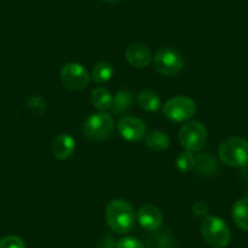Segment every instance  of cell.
Masks as SVG:
<instances>
[{"label":"cell","mask_w":248,"mask_h":248,"mask_svg":"<svg viewBox=\"0 0 248 248\" xmlns=\"http://www.w3.org/2000/svg\"><path fill=\"white\" fill-rule=\"evenodd\" d=\"M145 144L154 151H163L168 149L170 140L164 132L161 130H152L145 135Z\"/></svg>","instance_id":"cell-15"},{"label":"cell","mask_w":248,"mask_h":248,"mask_svg":"<svg viewBox=\"0 0 248 248\" xmlns=\"http://www.w3.org/2000/svg\"><path fill=\"white\" fill-rule=\"evenodd\" d=\"M116 248H145L144 243L137 237H133V236H127V237H123L117 242Z\"/></svg>","instance_id":"cell-23"},{"label":"cell","mask_w":248,"mask_h":248,"mask_svg":"<svg viewBox=\"0 0 248 248\" xmlns=\"http://www.w3.org/2000/svg\"><path fill=\"white\" fill-rule=\"evenodd\" d=\"M194 170L200 176L213 175L217 171V161L208 152H202L195 157Z\"/></svg>","instance_id":"cell-13"},{"label":"cell","mask_w":248,"mask_h":248,"mask_svg":"<svg viewBox=\"0 0 248 248\" xmlns=\"http://www.w3.org/2000/svg\"><path fill=\"white\" fill-rule=\"evenodd\" d=\"M138 104L140 108L145 109L147 112H157L161 108V99L158 95L150 90H144L140 92L138 95Z\"/></svg>","instance_id":"cell-16"},{"label":"cell","mask_w":248,"mask_h":248,"mask_svg":"<svg viewBox=\"0 0 248 248\" xmlns=\"http://www.w3.org/2000/svg\"><path fill=\"white\" fill-rule=\"evenodd\" d=\"M117 243L114 242L113 237L109 235H105L100 238L99 241V248H116Z\"/></svg>","instance_id":"cell-26"},{"label":"cell","mask_w":248,"mask_h":248,"mask_svg":"<svg viewBox=\"0 0 248 248\" xmlns=\"http://www.w3.org/2000/svg\"><path fill=\"white\" fill-rule=\"evenodd\" d=\"M0 248H26V243L18 236L8 235L0 238Z\"/></svg>","instance_id":"cell-22"},{"label":"cell","mask_w":248,"mask_h":248,"mask_svg":"<svg viewBox=\"0 0 248 248\" xmlns=\"http://www.w3.org/2000/svg\"><path fill=\"white\" fill-rule=\"evenodd\" d=\"M195 166V156L191 151H184L176 158V167L183 173H187Z\"/></svg>","instance_id":"cell-21"},{"label":"cell","mask_w":248,"mask_h":248,"mask_svg":"<svg viewBox=\"0 0 248 248\" xmlns=\"http://www.w3.org/2000/svg\"><path fill=\"white\" fill-rule=\"evenodd\" d=\"M133 105V95L128 90H119L113 97L111 109L114 114H121L128 111Z\"/></svg>","instance_id":"cell-18"},{"label":"cell","mask_w":248,"mask_h":248,"mask_svg":"<svg viewBox=\"0 0 248 248\" xmlns=\"http://www.w3.org/2000/svg\"><path fill=\"white\" fill-rule=\"evenodd\" d=\"M171 235L169 232H158L151 231L150 235L145 237V248H170L171 247Z\"/></svg>","instance_id":"cell-17"},{"label":"cell","mask_w":248,"mask_h":248,"mask_svg":"<svg viewBox=\"0 0 248 248\" xmlns=\"http://www.w3.org/2000/svg\"><path fill=\"white\" fill-rule=\"evenodd\" d=\"M27 107L37 114H42L45 111V102L40 96H32L27 102Z\"/></svg>","instance_id":"cell-24"},{"label":"cell","mask_w":248,"mask_h":248,"mask_svg":"<svg viewBox=\"0 0 248 248\" xmlns=\"http://www.w3.org/2000/svg\"><path fill=\"white\" fill-rule=\"evenodd\" d=\"M192 212H194L195 216L199 217V218H202V217L206 218L207 213H208V206H207L206 202L199 201L192 206Z\"/></svg>","instance_id":"cell-25"},{"label":"cell","mask_w":248,"mask_h":248,"mask_svg":"<svg viewBox=\"0 0 248 248\" xmlns=\"http://www.w3.org/2000/svg\"><path fill=\"white\" fill-rule=\"evenodd\" d=\"M114 70L108 62H97L96 65L94 66L92 72V79L94 80L97 84H102V83H106L113 77Z\"/></svg>","instance_id":"cell-20"},{"label":"cell","mask_w":248,"mask_h":248,"mask_svg":"<svg viewBox=\"0 0 248 248\" xmlns=\"http://www.w3.org/2000/svg\"><path fill=\"white\" fill-rule=\"evenodd\" d=\"M196 113V104L187 96H176L163 105V114L174 123L189 121Z\"/></svg>","instance_id":"cell-6"},{"label":"cell","mask_w":248,"mask_h":248,"mask_svg":"<svg viewBox=\"0 0 248 248\" xmlns=\"http://www.w3.org/2000/svg\"><path fill=\"white\" fill-rule=\"evenodd\" d=\"M179 141L186 151H200L207 141L206 127L197 121L187 122L179 130Z\"/></svg>","instance_id":"cell-4"},{"label":"cell","mask_w":248,"mask_h":248,"mask_svg":"<svg viewBox=\"0 0 248 248\" xmlns=\"http://www.w3.org/2000/svg\"><path fill=\"white\" fill-rule=\"evenodd\" d=\"M127 61L135 68H145L151 63L152 54L144 44H132L125 51Z\"/></svg>","instance_id":"cell-11"},{"label":"cell","mask_w":248,"mask_h":248,"mask_svg":"<svg viewBox=\"0 0 248 248\" xmlns=\"http://www.w3.org/2000/svg\"><path fill=\"white\" fill-rule=\"evenodd\" d=\"M114 129V122L111 114L94 113L83 123V133L92 140L107 139Z\"/></svg>","instance_id":"cell-5"},{"label":"cell","mask_w":248,"mask_h":248,"mask_svg":"<svg viewBox=\"0 0 248 248\" xmlns=\"http://www.w3.org/2000/svg\"><path fill=\"white\" fill-rule=\"evenodd\" d=\"M106 220L109 228L117 233H128L134 229L135 211L132 204L124 200H114L106 207Z\"/></svg>","instance_id":"cell-1"},{"label":"cell","mask_w":248,"mask_h":248,"mask_svg":"<svg viewBox=\"0 0 248 248\" xmlns=\"http://www.w3.org/2000/svg\"><path fill=\"white\" fill-rule=\"evenodd\" d=\"M76 150V141L71 135L60 134L51 144V152L57 159H66L73 155Z\"/></svg>","instance_id":"cell-12"},{"label":"cell","mask_w":248,"mask_h":248,"mask_svg":"<svg viewBox=\"0 0 248 248\" xmlns=\"http://www.w3.org/2000/svg\"><path fill=\"white\" fill-rule=\"evenodd\" d=\"M113 97L111 96L109 92L105 88H96L92 94V102L95 108L99 111H107L111 108Z\"/></svg>","instance_id":"cell-19"},{"label":"cell","mask_w":248,"mask_h":248,"mask_svg":"<svg viewBox=\"0 0 248 248\" xmlns=\"http://www.w3.org/2000/svg\"><path fill=\"white\" fill-rule=\"evenodd\" d=\"M138 221L147 231H157L163 224V214L154 204H145L138 212Z\"/></svg>","instance_id":"cell-10"},{"label":"cell","mask_w":248,"mask_h":248,"mask_svg":"<svg viewBox=\"0 0 248 248\" xmlns=\"http://www.w3.org/2000/svg\"><path fill=\"white\" fill-rule=\"evenodd\" d=\"M121 137L129 142L140 141L146 135V127L141 119L133 116H125L118 122Z\"/></svg>","instance_id":"cell-9"},{"label":"cell","mask_w":248,"mask_h":248,"mask_svg":"<svg viewBox=\"0 0 248 248\" xmlns=\"http://www.w3.org/2000/svg\"><path fill=\"white\" fill-rule=\"evenodd\" d=\"M60 78H61L62 84L73 92L84 89L90 82V76L88 71L80 63H76V62H71L63 66L60 73Z\"/></svg>","instance_id":"cell-8"},{"label":"cell","mask_w":248,"mask_h":248,"mask_svg":"<svg viewBox=\"0 0 248 248\" xmlns=\"http://www.w3.org/2000/svg\"><path fill=\"white\" fill-rule=\"evenodd\" d=\"M231 214L237 228L243 231H248V197H243L236 201Z\"/></svg>","instance_id":"cell-14"},{"label":"cell","mask_w":248,"mask_h":248,"mask_svg":"<svg viewBox=\"0 0 248 248\" xmlns=\"http://www.w3.org/2000/svg\"><path fill=\"white\" fill-rule=\"evenodd\" d=\"M201 232L206 242L213 248H225L230 242V229L219 217L207 216L201 224Z\"/></svg>","instance_id":"cell-3"},{"label":"cell","mask_w":248,"mask_h":248,"mask_svg":"<svg viewBox=\"0 0 248 248\" xmlns=\"http://www.w3.org/2000/svg\"><path fill=\"white\" fill-rule=\"evenodd\" d=\"M219 157L226 166L242 168L248 164V141L238 137H232L223 141L219 146Z\"/></svg>","instance_id":"cell-2"},{"label":"cell","mask_w":248,"mask_h":248,"mask_svg":"<svg viewBox=\"0 0 248 248\" xmlns=\"http://www.w3.org/2000/svg\"><path fill=\"white\" fill-rule=\"evenodd\" d=\"M154 66L159 75L175 76L183 71L184 60L175 49L163 47L155 55Z\"/></svg>","instance_id":"cell-7"},{"label":"cell","mask_w":248,"mask_h":248,"mask_svg":"<svg viewBox=\"0 0 248 248\" xmlns=\"http://www.w3.org/2000/svg\"><path fill=\"white\" fill-rule=\"evenodd\" d=\"M105 3H108V4H117V3H121L123 0H102Z\"/></svg>","instance_id":"cell-27"}]
</instances>
